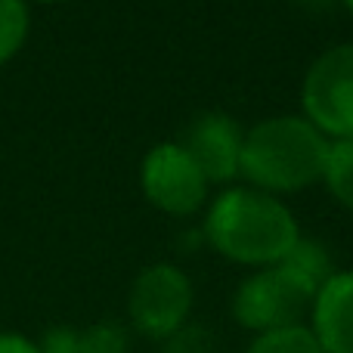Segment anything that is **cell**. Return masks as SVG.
Listing matches in <instances>:
<instances>
[{
    "label": "cell",
    "mask_w": 353,
    "mask_h": 353,
    "mask_svg": "<svg viewBox=\"0 0 353 353\" xmlns=\"http://www.w3.org/2000/svg\"><path fill=\"white\" fill-rule=\"evenodd\" d=\"M301 239L292 211L276 195L236 186L211 201L205 242L217 254L245 267H276Z\"/></svg>",
    "instance_id": "1"
},
{
    "label": "cell",
    "mask_w": 353,
    "mask_h": 353,
    "mask_svg": "<svg viewBox=\"0 0 353 353\" xmlns=\"http://www.w3.org/2000/svg\"><path fill=\"white\" fill-rule=\"evenodd\" d=\"M329 159V137L307 118L282 115L254 124L242 140L239 174L261 192H298L323 180Z\"/></svg>",
    "instance_id": "2"
},
{
    "label": "cell",
    "mask_w": 353,
    "mask_h": 353,
    "mask_svg": "<svg viewBox=\"0 0 353 353\" xmlns=\"http://www.w3.org/2000/svg\"><path fill=\"white\" fill-rule=\"evenodd\" d=\"M316 292L319 285H313L288 263L263 267L239 285L232 298V316L242 329H251L257 335L288 329V325H304Z\"/></svg>",
    "instance_id": "3"
},
{
    "label": "cell",
    "mask_w": 353,
    "mask_h": 353,
    "mask_svg": "<svg viewBox=\"0 0 353 353\" xmlns=\"http://www.w3.org/2000/svg\"><path fill=\"white\" fill-rule=\"evenodd\" d=\"M304 118L325 137L353 140V43L325 50L304 78Z\"/></svg>",
    "instance_id": "4"
},
{
    "label": "cell",
    "mask_w": 353,
    "mask_h": 353,
    "mask_svg": "<svg viewBox=\"0 0 353 353\" xmlns=\"http://www.w3.org/2000/svg\"><path fill=\"white\" fill-rule=\"evenodd\" d=\"M192 282L174 263H152L134 279L128 294V316L140 335L168 341L189 323Z\"/></svg>",
    "instance_id": "5"
},
{
    "label": "cell",
    "mask_w": 353,
    "mask_h": 353,
    "mask_svg": "<svg viewBox=\"0 0 353 353\" xmlns=\"http://www.w3.org/2000/svg\"><path fill=\"white\" fill-rule=\"evenodd\" d=\"M140 186L159 211L174 217H189L208 199L205 174L180 143H159L155 149H149L140 168Z\"/></svg>",
    "instance_id": "6"
},
{
    "label": "cell",
    "mask_w": 353,
    "mask_h": 353,
    "mask_svg": "<svg viewBox=\"0 0 353 353\" xmlns=\"http://www.w3.org/2000/svg\"><path fill=\"white\" fill-rule=\"evenodd\" d=\"M242 128L223 112H205L186 128L180 146L199 165L208 183H226L239 176L242 161Z\"/></svg>",
    "instance_id": "7"
},
{
    "label": "cell",
    "mask_w": 353,
    "mask_h": 353,
    "mask_svg": "<svg viewBox=\"0 0 353 353\" xmlns=\"http://www.w3.org/2000/svg\"><path fill=\"white\" fill-rule=\"evenodd\" d=\"M310 332L323 353H353V270L323 282L310 310Z\"/></svg>",
    "instance_id": "8"
},
{
    "label": "cell",
    "mask_w": 353,
    "mask_h": 353,
    "mask_svg": "<svg viewBox=\"0 0 353 353\" xmlns=\"http://www.w3.org/2000/svg\"><path fill=\"white\" fill-rule=\"evenodd\" d=\"M323 180L329 186V192L347 211H353V140L329 143V159H325Z\"/></svg>",
    "instance_id": "9"
},
{
    "label": "cell",
    "mask_w": 353,
    "mask_h": 353,
    "mask_svg": "<svg viewBox=\"0 0 353 353\" xmlns=\"http://www.w3.org/2000/svg\"><path fill=\"white\" fill-rule=\"evenodd\" d=\"M245 353H323V347L310 332V325H288V329L257 335Z\"/></svg>",
    "instance_id": "10"
},
{
    "label": "cell",
    "mask_w": 353,
    "mask_h": 353,
    "mask_svg": "<svg viewBox=\"0 0 353 353\" xmlns=\"http://www.w3.org/2000/svg\"><path fill=\"white\" fill-rule=\"evenodd\" d=\"M28 3L25 0H0V65L12 59L28 41Z\"/></svg>",
    "instance_id": "11"
},
{
    "label": "cell",
    "mask_w": 353,
    "mask_h": 353,
    "mask_svg": "<svg viewBox=\"0 0 353 353\" xmlns=\"http://www.w3.org/2000/svg\"><path fill=\"white\" fill-rule=\"evenodd\" d=\"M282 263H288L292 270H298L301 276H307V279H310L313 285H319V288H323V282L335 273V270H332L329 251H325L316 239H298L294 248L288 251Z\"/></svg>",
    "instance_id": "12"
},
{
    "label": "cell",
    "mask_w": 353,
    "mask_h": 353,
    "mask_svg": "<svg viewBox=\"0 0 353 353\" xmlns=\"http://www.w3.org/2000/svg\"><path fill=\"white\" fill-rule=\"evenodd\" d=\"M128 329L121 323H93L87 329H78V347L81 353H128Z\"/></svg>",
    "instance_id": "13"
},
{
    "label": "cell",
    "mask_w": 353,
    "mask_h": 353,
    "mask_svg": "<svg viewBox=\"0 0 353 353\" xmlns=\"http://www.w3.org/2000/svg\"><path fill=\"white\" fill-rule=\"evenodd\" d=\"M161 344H165V353H214V338L201 325H189V323Z\"/></svg>",
    "instance_id": "14"
},
{
    "label": "cell",
    "mask_w": 353,
    "mask_h": 353,
    "mask_svg": "<svg viewBox=\"0 0 353 353\" xmlns=\"http://www.w3.org/2000/svg\"><path fill=\"white\" fill-rule=\"evenodd\" d=\"M37 347H41V353H81L78 329H72V325H53V329L43 332Z\"/></svg>",
    "instance_id": "15"
},
{
    "label": "cell",
    "mask_w": 353,
    "mask_h": 353,
    "mask_svg": "<svg viewBox=\"0 0 353 353\" xmlns=\"http://www.w3.org/2000/svg\"><path fill=\"white\" fill-rule=\"evenodd\" d=\"M0 353H41V347L19 332H0Z\"/></svg>",
    "instance_id": "16"
},
{
    "label": "cell",
    "mask_w": 353,
    "mask_h": 353,
    "mask_svg": "<svg viewBox=\"0 0 353 353\" xmlns=\"http://www.w3.org/2000/svg\"><path fill=\"white\" fill-rule=\"evenodd\" d=\"M41 3H62V0H41Z\"/></svg>",
    "instance_id": "17"
},
{
    "label": "cell",
    "mask_w": 353,
    "mask_h": 353,
    "mask_svg": "<svg viewBox=\"0 0 353 353\" xmlns=\"http://www.w3.org/2000/svg\"><path fill=\"white\" fill-rule=\"evenodd\" d=\"M344 3H347V10H350V12H353V0H344Z\"/></svg>",
    "instance_id": "18"
}]
</instances>
